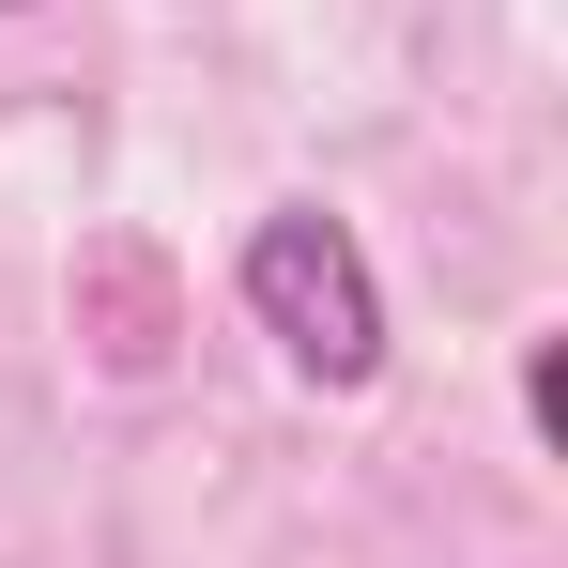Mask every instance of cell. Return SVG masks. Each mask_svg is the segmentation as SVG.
I'll return each instance as SVG.
<instances>
[{"label": "cell", "instance_id": "6da1fadb", "mask_svg": "<svg viewBox=\"0 0 568 568\" xmlns=\"http://www.w3.org/2000/svg\"><path fill=\"white\" fill-rule=\"evenodd\" d=\"M246 307H262V338H277L307 384H369L384 369V292H369V246L338 231V215H262L246 231Z\"/></svg>", "mask_w": 568, "mask_h": 568}, {"label": "cell", "instance_id": "7a4b0ae2", "mask_svg": "<svg viewBox=\"0 0 568 568\" xmlns=\"http://www.w3.org/2000/svg\"><path fill=\"white\" fill-rule=\"evenodd\" d=\"M0 16H16V0H0Z\"/></svg>", "mask_w": 568, "mask_h": 568}]
</instances>
